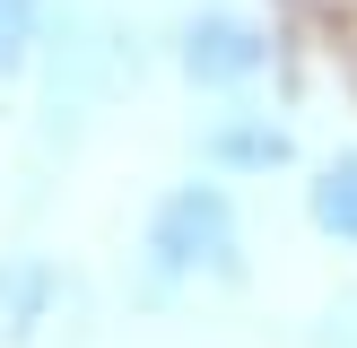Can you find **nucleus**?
I'll use <instances>...</instances> for the list:
<instances>
[{
    "label": "nucleus",
    "instance_id": "2",
    "mask_svg": "<svg viewBox=\"0 0 357 348\" xmlns=\"http://www.w3.org/2000/svg\"><path fill=\"white\" fill-rule=\"evenodd\" d=\"M261 61H271V44H261L244 17H201V26L183 35V70L201 87H236V79H253Z\"/></svg>",
    "mask_w": 357,
    "mask_h": 348
},
{
    "label": "nucleus",
    "instance_id": "5",
    "mask_svg": "<svg viewBox=\"0 0 357 348\" xmlns=\"http://www.w3.org/2000/svg\"><path fill=\"white\" fill-rule=\"evenodd\" d=\"M26 44H35V0H0V79L26 61Z\"/></svg>",
    "mask_w": 357,
    "mask_h": 348
},
{
    "label": "nucleus",
    "instance_id": "4",
    "mask_svg": "<svg viewBox=\"0 0 357 348\" xmlns=\"http://www.w3.org/2000/svg\"><path fill=\"white\" fill-rule=\"evenodd\" d=\"M209 148H218L227 166H279V157H288V131H253V122H236V131H218Z\"/></svg>",
    "mask_w": 357,
    "mask_h": 348
},
{
    "label": "nucleus",
    "instance_id": "3",
    "mask_svg": "<svg viewBox=\"0 0 357 348\" xmlns=\"http://www.w3.org/2000/svg\"><path fill=\"white\" fill-rule=\"evenodd\" d=\"M314 226L357 244V157H331L323 166V183H314Z\"/></svg>",
    "mask_w": 357,
    "mask_h": 348
},
{
    "label": "nucleus",
    "instance_id": "1",
    "mask_svg": "<svg viewBox=\"0 0 357 348\" xmlns=\"http://www.w3.org/2000/svg\"><path fill=\"white\" fill-rule=\"evenodd\" d=\"M149 253L166 270H236V209L218 183H183L149 226Z\"/></svg>",
    "mask_w": 357,
    "mask_h": 348
}]
</instances>
